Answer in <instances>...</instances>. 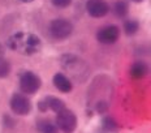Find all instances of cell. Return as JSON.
Returning a JSON list of instances; mask_svg holds the SVG:
<instances>
[{"instance_id": "cell-2", "label": "cell", "mask_w": 151, "mask_h": 133, "mask_svg": "<svg viewBox=\"0 0 151 133\" xmlns=\"http://www.w3.org/2000/svg\"><path fill=\"white\" fill-rule=\"evenodd\" d=\"M56 126L60 128L64 133L74 132L76 126H77V119H76V115L69 110H63V111H60V112H58Z\"/></svg>"}, {"instance_id": "cell-10", "label": "cell", "mask_w": 151, "mask_h": 133, "mask_svg": "<svg viewBox=\"0 0 151 133\" xmlns=\"http://www.w3.org/2000/svg\"><path fill=\"white\" fill-rule=\"evenodd\" d=\"M146 72H147V66L145 63L142 61H138V63H134L133 66H132V69H130V73L133 77H136V78H141V77H143L145 74H146Z\"/></svg>"}, {"instance_id": "cell-9", "label": "cell", "mask_w": 151, "mask_h": 133, "mask_svg": "<svg viewBox=\"0 0 151 133\" xmlns=\"http://www.w3.org/2000/svg\"><path fill=\"white\" fill-rule=\"evenodd\" d=\"M46 106L50 107L52 111L55 112H60V111L65 110V106H64V102L59 98H53V97H50L46 99Z\"/></svg>"}, {"instance_id": "cell-11", "label": "cell", "mask_w": 151, "mask_h": 133, "mask_svg": "<svg viewBox=\"0 0 151 133\" xmlns=\"http://www.w3.org/2000/svg\"><path fill=\"white\" fill-rule=\"evenodd\" d=\"M38 129L42 133H59L58 126L50 121H40L38 125Z\"/></svg>"}, {"instance_id": "cell-7", "label": "cell", "mask_w": 151, "mask_h": 133, "mask_svg": "<svg viewBox=\"0 0 151 133\" xmlns=\"http://www.w3.org/2000/svg\"><path fill=\"white\" fill-rule=\"evenodd\" d=\"M119 38V29L116 26H106L98 31V40L100 43L111 44Z\"/></svg>"}, {"instance_id": "cell-17", "label": "cell", "mask_w": 151, "mask_h": 133, "mask_svg": "<svg viewBox=\"0 0 151 133\" xmlns=\"http://www.w3.org/2000/svg\"><path fill=\"white\" fill-rule=\"evenodd\" d=\"M22 1H25V3H30V1H33V0H22Z\"/></svg>"}, {"instance_id": "cell-3", "label": "cell", "mask_w": 151, "mask_h": 133, "mask_svg": "<svg viewBox=\"0 0 151 133\" xmlns=\"http://www.w3.org/2000/svg\"><path fill=\"white\" fill-rule=\"evenodd\" d=\"M50 31H51L52 37L56 39H65L72 34L73 26L70 22L64 18H58L50 24Z\"/></svg>"}, {"instance_id": "cell-6", "label": "cell", "mask_w": 151, "mask_h": 133, "mask_svg": "<svg viewBox=\"0 0 151 133\" xmlns=\"http://www.w3.org/2000/svg\"><path fill=\"white\" fill-rule=\"evenodd\" d=\"M86 9L93 17H103L109 11L108 4L104 0H89L86 3Z\"/></svg>"}, {"instance_id": "cell-14", "label": "cell", "mask_w": 151, "mask_h": 133, "mask_svg": "<svg viewBox=\"0 0 151 133\" xmlns=\"http://www.w3.org/2000/svg\"><path fill=\"white\" fill-rule=\"evenodd\" d=\"M115 12H116V14H117V16H120V17H124V16L128 13V5H127V3L117 1L115 4Z\"/></svg>"}, {"instance_id": "cell-4", "label": "cell", "mask_w": 151, "mask_h": 133, "mask_svg": "<svg viewBox=\"0 0 151 133\" xmlns=\"http://www.w3.org/2000/svg\"><path fill=\"white\" fill-rule=\"evenodd\" d=\"M21 90L26 94H34L40 87V80L33 72H25L20 78Z\"/></svg>"}, {"instance_id": "cell-15", "label": "cell", "mask_w": 151, "mask_h": 133, "mask_svg": "<svg viewBox=\"0 0 151 133\" xmlns=\"http://www.w3.org/2000/svg\"><path fill=\"white\" fill-rule=\"evenodd\" d=\"M52 4L56 5V7H60V8H65L68 7L69 4L72 3V0H51Z\"/></svg>"}, {"instance_id": "cell-12", "label": "cell", "mask_w": 151, "mask_h": 133, "mask_svg": "<svg viewBox=\"0 0 151 133\" xmlns=\"http://www.w3.org/2000/svg\"><path fill=\"white\" fill-rule=\"evenodd\" d=\"M124 30H125V33H127L128 35H132V34H134L138 30V22L136 20H129V21H127V22H125V25H124Z\"/></svg>"}, {"instance_id": "cell-16", "label": "cell", "mask_w": 151, "mask_h": 133, "mask_svg": "<svg viewBox=\"0 0 151 133\" xmlns=\"http://www.w3.org/2000/svg\"><path fill=\"white\" fill-rule=\"evenodd\" d=\"M104 128L106 129H108V131H113V129L116 128V124H115V121L111 119V118H107V119H104Z\"/></svg>"}, {"instance_id": "cell-5", "label": "cell", "mask_w": 151, "mask_h": 133, "mask_svg": "<svg viewBox=\"0 0 151 133\" xmlns=\"http://www.w3.org/2000/svg\"><path fill=\"white\" fill-rule=\"evenodd\" d=\"M11 107L17 115H27L31 110V103L22 94H14L11 99Z\"/></svg>"}, {"instance_id": "cell-1", "label": "cell", "mask_w": 151, "mask_h": 133, "mask_svg": "<svg viewBox=\"0 0 151 133\" xmlns=\"http://www.w3.org/2000/svg\"><path fill=\"white\" fill-rule=\"evenodd\" d=\"M8 47L16 52L22 53V55H33L39 51L40 39L34 34L17 33L9 37Z\"/></svg>"}, {"instance_id": "cell-13", "label": "cell", "mask_w": 151, "mask_h": 133, "mask_svg": "<svg viewBox=\"0 0 151 133\" xmlns=\"http://www.w3.org/2000/svg\"><path fill=\"white\" fill-rule=\"evenodd\" d=\"M11 72V65H9L8 60L0 58V78L7 77Z\"/></svg>"}, {"instance_id": "cell-18", "label": "cell", "mask_w": 151, "mask_h": 133, "mask_svg": "<svg viewBox=\"0 0 151 133\" xmlns=\"http://www.w3.org/2000/svg\"><path fill=\"white\" fill-rule=\"evenodd\" d=\"M133 1H142V0H133Z\"/></svg>"}, {"instance_id": "cell-8", "label": "cell", "mask_w": 151, "mask_h": 133, "mask_svg": "<svg viewBox=\"0 0 151 133\" xmlns=\"http://www.w3.org/2000/svg\"><path fill=\"white\" fill-rule=\"evenodd\" d=\"M53 85L58 90L63 91V93H69L72 90V82L67 77V76L58 73L53 76Z\"/></svg>"}]
</instances>
